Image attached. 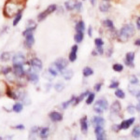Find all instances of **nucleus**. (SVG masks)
<instances>
[{
  "label": "nucleus",
  "mask_w": 140,
  "mask_h": 140,
  "mask_svg": "<svg viewBox=\"0 0 140 140\" xmlns=\"http://www.w3.org/2000/svg\"><path fill=\"white\" fill-rule=\"evenodd\" d=\"M134 27L133 26V24H125L118 33V39L121 42H126L131 36H134Z\"/></svg>",
  "instance_id": "f257e3e1"
},
{
  "label": "nucleus",
  "mask_w": 140,
  "mask_h": 140,
  "mask_svg": "<svg viewBox=\"0 0 140 140\" xmlns=\"http://www.w3.org/2000/svg\"><path fill=\"white\" fill-rule=\"evenodd\" d=\"M108 108V103L105 98H100L93 106V110L98 114H101Z\"/></svg>",
  "instance_id": "f03ea898"
},
{
  "label": "nucleus",
  "mask_w": 140,
  "mask_h": 140,
  "mask_svg": "<svg viewBox=\"0 0 140 140\" xmlns=\"http://www.w3.org/2000/svg\"><path fill=\"white\" fill-rule=\"evenodd\" d=\"M23 63H25V57L21 53H16L12 57L13 66H21Z\"/></svg>",
  "instance_id": "7ed1b4c3"
},
{
  "label": "nucleus",
  "mask_w": 140,
  "mask_h": 140,
  "mask_svg": "<svg viewBox=\"0 0 140 140\" xmlns=\"http://www.w3.org/2000/svg\"><path fill=\"white\" fill-rule=\"evenodd\" d=\"M54 64H55V66L57 67V69L59 70V72H61L62 70L66 69V68L67 67L68 62H67V60L64 59V58H59V59H57L54 62Z\"/></svg>",
  "instance_id": "20e7f679"
},
{
  "label": "nucleus",
  "mask_w": 140,
  "mask_h": 140,
  "mask_svg": "<svg viewBox=\"0 0 140 140\" xmlns=\"http://www.w3.org/2000/svg\"><path fill=\"white\" fill-rule=\"evenodd\" d=\"M31 66H32V69L35 70L36 72H38V71H40L43 67V64H42V62H41L40 59H38V58H34V59L31 60V63H30Z\"/></svg>",
  "instance_id": "39448f33"
},
{
  "label": "nucleus",
  "mask_w": 140,
  "mask_h": 140,
  "mask_svg": "<svg viewBox=\"0 0 140 140\" xmlns=\"http://www.w3.org/2000/svg\"><path fill=\"white\" fill-rule=\"evenodd\" d=\"M94 134H95L96 139L98 140H104L106 138V134H105V130L103 126H95Z\"/></svg>",
  "instance_id": "423d86ee"
},
{
  "label": "nucleus",
  "mask_w": 140,
  "mask_h": 140,
  "mask_svg": "<svg viewBox=\"0 0 140 140\" xmlns=\"http://www.w3.org/2000/svg\"><path fill=\"white\" fill-rule=\"evenodd\" d=\"M13 73L15 74V76L21 79L23 77H24V75L26 74L25 71L23 70V66H13Z\"/></svg>",
  "instance_id": "0eeeda50"
},
{
  "label": "nucleus",
  "mask_w": 140,
  "mask_h": 140,
  "mask_svg": "<svg viewBox=\"0 0 140 140\" xmlns=\"http://www.w3.org/2000/svg\"><path fill=\"white\" fill-rule=\"evenodd\" d=\"M134 120H136L134 119V117H132L131 119L126 120V121H123L119 125V129L120 130H122V129L126 130V129H128V128H130L132 124L134 122Z\"/></svg>",
  "instance_id": "6e6552de"
},
{
  "label": "nucleus",
  "mask_w": 140,
  "mask_h": 140,
  "mask_svg": "<svg viewBox=\"0 0 140 140\" xmlns=\"http://www.w3.org/2000/svg\"><path fill=\"white\" fill-rule=\"evenodd\" d=\"M49 117L53 122H59V121H61L62 120H63V115L60 112H57V111H52V112H51Z\"/></svg>",
  "instance_id": "1a4fd4ad"
},
{
  "label": "nucleus",
  "mask_w": 140,
  "mask_h": 140,
  "mask_svg": "<svg viewBox=\"0 0 140 140\" xmlns=\"http://www.w3.org/2000/svg\"><path fill=\"white\" fill-rule=\"evenodd\" d=\"M25 37V40H24V45H25V47L27 48V49H30V48H32L33 45L35 44V37H34V35L30 34L28 35V36H24Z\"/></svg>",
  "instance_id": "9d476101"
},
{
  "label": "nucleus",
  "mask_w": 140,
  "mask_h": 140,
  "mask_svg": "<svg viewBox=\"0 0 140 140\" xmlns=\"http://www.w3.org/2000/svg\"><path fill=\"white\" fill-rule=\"evenodd\" d=\"M134 52H127L125 55V64L128 66L133 67L134 66Z\"/></svg>",
  "instance_id": "9b49d317"
},
{
  "label": "nucleus",
  "mask_w": 140,
  "mask_h": 140,
  "mask_svg": "<svg viewBox=\"0 0 140 140\" xmlns=\"http://www.w3.org/2000/svg\"><path fill=\"white\" fill-rule=\"evenodd\" d=\"M61 74L62 76H63V78H64L66 80H70V79H72L73 76H74V72H73L72 69H64L61 71Z\"/></svg>",
  "instance_id": "f8f14e48"
},
{
  "label": "nucleus",
  "mask_w": 140,
  "mask_h": 140,
  "mask_svg": "<svg viewBox=\"0 0 140 140\" xmlns=\"http://www.w3.org/2000/svg\"><path fill=\"white\" fill-rule=\"evenodd\" d=\"M28 74V79L32 83H37L38 82V75L37 72H36L35 70L31 69L29 72L27 73Z\"/></svg>",
  "instance_id": "ddd939ff"
},
{
  "label": "nucleus",
  "mask_w": 140,
  "mask_h": 140,
  "mask_svg": "<svg viewBox=\"0 0 140 140\" xmlns=\"http://www.w3.org/2000/svg\"><path fill=\"white\" fill-rule=\"evenodd\" d=\"M78 45H73L72 48H71V51L69 53V56H68V59L70 62H75L77 60V52H78Z\"/></svg>",
  "instance_id": "4468645a"
},
{
  "label": "nucleus",
  "mask_w": 140,
  "mask_h": 140,
  "mask_svg": "<svg viewBox=\"0 0 140 140\" xmlns=\"http://www.w3.org/2000/svg\"><path fill=\"white\" fill-rule=\"evenodd\" d=\"M78 3L77 0H67L64 2V7L67 10H73V9H76V5Z\"/></svg>",
  "instance_id": "2eb2a0df"
},
{
  "label": "nucleus",
  "mask_w": 140,
  "mask_h": 140,
  "mask_svg": "<svg viewBox=\"0 0 140 140\" xmlns=\"http://www.w3.org/2000/svg\"><path fill=\"white\" fill-rule=\"evenodd\" d=\"M80 128H81V131H82L84 134H87V132H88V119H87V117L86 116L83 117L82 119L80 120Z\"/></svg>",
  "instance_id": "dca6fc26"
},
{
  "label": "nucleus",
  "mask_w": 140,
  "mask_h": 140,
  "mask_svg": "<svg viewBox=\"0 0 140 140\" xmlns=\"http://www.w3.org/2000/svg\"><path fill=\"white\" fill-rule=\"evenodd\" d=\"M121 105L119 101H115L114 103L111 106V112L115 113V114H118V113L121 111Z\"/></svg>",
  "instance_id": "f3484780"
},
{
  "label": "nucleus",
  "mask_w": 140,
  "mask_h": 140,
  "mask_svg": "<svg viewBox=\"0 0 140 140\" xmlns=\"http://www.w3.org/2000/svg\"><path fill=\"white\" fill-rule=\"evenodd\" d=\"M110 4L107 2V1H103L101 4L99 5V9L101 12H107L108 10H109V9H110Z\"/></svg>",
  "instance_id": "a211bd4d"
},
{
  "label": "nucleus",
  "mask_w": 140,
  "mask_h": 140,
  "mask_svg": "<svg viewBox=\"0 0 140 140\" xmlns=\"http://www.w3.org/2000/svg\"><path fill=\"white\" fill-rule=\"evenodd\" d=\"M93 123L95 126H103L105 124V120L103 119L102 117H99V116L93 117Z\"/></svg>",
  "instance_id": "6ab92c4d"
},
{
  "label": "nucleus",
  "mask_w": 140,
  "mask_h": 140,
  "mask_svg": "<svg viewBox=\"0 0 140 140\" xmlns=\"http://www.w3.org/2000/svg\"><path fill=\"white\" fill-rule=\"evenodd\" d=\"M49 134H50V129L48 127H44L39 130V136H40V138H42V139L48 138Z\"/></svg>",
  "instance_id": "aec40b11"
},
{
  "label": "nucleus",
  "mask_w": 140,
  "mask_h": 140,
  "mask_svg": "<svg viewBox=\"0 0 140 140\" xmlns=\"http://www.w3.org/2000/svg\"><path fill=\"white\" fill-rule=\"evenodd\" d=\"M75 29H76V32H84L85 30V23L83 21H79L76 23V26H75Z\"/></svg>",
  "instance_id": "412c9836"
},
{
  "label": "nucleus",
  "mask_w": 140,
  "mask_h": 140,
  "mask_svg": "<svg viewBox=\"0 0 140 140\" xmlns=\"http://www.w3.org/2000/svg\"><path fill=\"white\" fill-rule=\"evenodd\" d=\"M0 59L2 62H9L11 59V54L10 52H8V51H5L3 52L1 55H0Z\"/></svg>",
  "instance_id": "4be33fe9"
},
{
  "label": "nucleus",
  "mask_w": 140,
  "mask_h": 140,
  "mask_svg": "<svg viewBox=\"0 0 140 140\" xmlns=\"http://www.w3.org/2000/svg\"><path fill=\"white\" fill-rule=\"evenodd\" d=\"M21 17H23V12L21 11H19V12L17 13V14L15 15V17H14V20H13V26H16L18 24V23H20V21L21 20Z\"/></svg>",
  "instance_id": "5701e85b"
},
{
  "label": "nucleus",
  "mask_w": 140,
  "mask_h": 140,
  "mask_svg": "<svg viewBox=\"0 0 140 140\" xmlns=\"http://www.w3.org/2000/svg\"><path fill=\"white\" fill-rule=\"evenodd\" d=\"M84 38V34L83 32H77L76 35L74 36V39L77 43H80Z\"/></svg>",
  "instance_id": "b1692460"
},
{
  "label": "nucleus",
  "mask_w": 140,
  "mask_h": 140,
  "mask_svg": "<svg viewBox=\"0 0 140 140\" xmlns=\"http://www.w3.org/2000/svg\"><path fill=\"white\" fill-rule=\"evenodd\" d=\"M48 71H49L50 73H51V75H52L53 77H56L58 75V72H59V70L57 69V67L55 66V64H51V66L49 67V69H48Z\"/></svg>",
  "instance_id": "393cba45"
},
{
  "label": "nucleus",
  "mask_w": 140,
  "mask_h": 140,
  "mask_svg": "<svg viewBox=\"0 0 140 140\" xmlns=\"http://www.w3.org/2000/svg\"><path fill=\"white\" fill-rule=\"evenodd\" d=\"M26 28H28V29H31V30H36V23L35 21H33V20H29V21L26 23Z\"/></svg>",
  "instance_id": "a878e982"
},
{
  "label": "nucleus",
  "mask_w": 140,
  "mask_h": 140,
  "mask_svg": "<svg viewBox=\"0 0 140 140\" xmlns=\"http://www.w3.org/2000/svg\"><path fill=\"white\" fill-rule=\"evenodd\" d=\"M82 74L84 77H90L93 74V70L91 67H89V66H86V67L83 68Z\"/></svg>",
  "instance_id": "bb28decb"
},
{
  "label": "nucleus",
  "mask_w": 140,
  "mask_h": 140,
  "mask_svg": "<svg viewBox=\"0 0 140 140\" xmlns=\"http://www.w3.org/2000/svg\"><path fill=\"white\" fill-rule=\"evenodd\" d=\"M128 90H129V91L132 93V94H133V95H136L140 89H139V88H137V87H136V85L131 84V85H129Z\"/></svg>",
  "instance_id": "cd10ccee"
},
{
  "label": "nucleus",
  "mask_w": 140,
  "mask_h": 140,
  "mask_svg": "<svg viewBox=\"0 0 140 140\" xmlns=\"http://www.w3.org/2000/svg\"><path fill=\"white\" fill-rule=\"evenodd\" d=\"M23 106L21 104V103H16V104L13 105L12 110L16 113H20L21 110H23Z\"/></svg>",
  "instance_id": "c85d7f7f"
},
{
  "label": "nucleus",
  "mask_w": 140,
  "mask_h": 140,
  "mask_svg": "<svg viewBox=\"0 0 140 140\" xmlns=\"http://www.w3.org/2000/svg\"><path fill=\"white\" fill-rule=\"evenodd\" d=\"M103 23H104V25L106 26V27H107L108 29H110V30L114 29V23H113V21H111V20H109V19L105 20V21H103Z\"/></svg>",
  "instance_id": "c756f323"
},
{
  "label": "nucleus",
  "mask_w": 140,
  "mask_h": 140,
  "mask_svg": "<svg viewBox=\"0 0 140 140\" xmlns=\"http://www.w3.org/2000/svg\"><path fill=\"white\" fill-rule=\"evenodd\" d=\"M115 95H116L118 98H120V99H124V98H125V93H124V91L121 89L116 90V91H115Z\"/></svg>",
  "instance_id": "7c9ffc66"
},
{
  "label": "nucleus",
  "mask_w": 140,
  "mask_h": 140,
  "mask_svg": "<svg viewBox=\"0 0 140 140\" xmlns=\"http://www.w3.org/2000/svg\"><path fill=\"white\" fill-rule=\"evenodd\" d=\"M132 136L136 138H139L140 137V126H136L132 132Z\"/></svg>",
  "instance_id": "2f4dec72"
},
{
  "label": "nucleus",
  "mask_w": 140,
  "mask_h": 140,
  "mask_svg": "<svg viewBox=\"0 0 140 140\" xmlns=\"http://www.w3.org/2000/svg\"><path fill=\"white\" fill-rule=\"evenodd\" d=\"M56 9H57V6H56L55 4H51L47 8L46 11L48 14H51V13H52V12H55Z\"/></svg>",
  "instance_id": "473e14b6"
},
{
  "label": "nucleus",
  "mask_w": 140,
  "mask_h": 140,
  "mask_svg": "<svg viewBox=\"0 0 140 140\" xmlns=\"http://www.w3.org/2000/svg\"><path fill=\"white\" fill-rule=\"evenodd\" d=\"M94 98H95V94H94L93 93H89V94H88V97H87V100H86V104L91 105V103L93 102Z\"/></svg>",
  "instance_id": "72a5a7b5"
},
{
  "label": "nucleus",
  "mask_w": 140,
  "mask_h": 140,
  "mask_svg": "<svg viewBox=\"0 0 140 140\" xmlns=\"http://www.w3.org/2000/svg\"><path fill=\"white\" fill-rule=\"evenodd\" d=\"M48 13H47V11L45 10V11H42V12H40L39 14L37 15V21H44L45 19L47 18V16H48Z\"/></svg>",
  "instance_id": "f704fd0d"
},
{
  "label": "nucleus",
  "mask_w": 140,
  "mask_h": 140,
  "mask_svg": "<svg viewBox=\"0 0 140 140\" xmlns=\"http://www.w3.org/2000/svg\"><path fill=\"white\" fill-rule=\"evenodd\" d=\"M54 89H55L56 91L60 93V91H62L64 89V83H62V82L56 83V84L54 85Z\"/></svg>",
  "instance_id": "c9c22d12"
},
{
  "label": "nucleus",
  "mask_w": 140,
  "mask_h": 140,
  "mask_svg": "<svg viewBox=\"0 0 140 140\" xmlns=\"http://www.w3.org/2000/svg\"><path fill=\"white\" fill-rule=\"evenodd\" d=\"M129 80H130V83H131V84H134V85L138 84V82H139V80H138V79H137V77L134 76V75H132V76H130Z\"/></svg>",
  "instance_id": "e433bc0d"
},
{
  "label": "nucleus",
  "mask_w": 140,
  "mask_h": 140,
  "mask_svg": "<svg viewBox=\"0 0 140 140\" xmlns=\"http://www.w3.org/2000/svg\"><path fill=\"white\" fill-rule=\"evenodd\" d=\"M113 70H114L115 72H121V71H122L123 70L122 64H113Z\"/></svg>",
  "instance_id": "4c0bfd02"
},
{
  "label": "nucleus",
  "mask_w": 140,
  "mask_h": 140,
  "mask_svg": "<svg viewBox=\"0 0 140 140\" xmlns=\"http://www.w3.org/2000/svg\"><path fill=\"white\" fill-rule=\"evenodd\" d=\"M43 77H44L46 79H48V80H50V81L52 80V79L54 78V77H53L52 75H51V73L48 71V70H47V71H45V73L43 74Z\"/></svg>",
  "instance_id": "58836bf2"
},
{
  "label": "nucleus",
  "mask_w": 140,
  "mask_h": 140,
  "mask_svg": "<svg viewBox=\"0 0 140 140\" xmlns=\"http://www.w3.org/2000/svg\"><path fill=\"white\" fill-rule=\"evenodd\" d=\"M94 44H95L96 47H103V45H104V41H103L102 38H95L94 39Z\"/></svg>",
  "instance_id": "ea45409f"
},
{
  "label": "nucleus",
  "mask_w": 140,
  "mask_h": 140,
  "mask_svg": "<svg viewBox=\"0 0 140 140\" xmlns=\"http://www.w3.org/2000/svg\"><path fill=\"white\" fill-rule=\"evenodd\" d=\"M73 100H74V96H73V97L71 98L70 100H68V101H66V102L63 103V104H62V107L64 108V109H66V107H67V106L73 102Z\"/></svg>",
  "instance_id": "a19ab883"
},
{
  "label": "nucleus",
  "mask_w": 140,
  "mask_h": 140,
  "mask_svg": "<svg viewBox=\"0 0 140 140\" xmlns=\"http://www.w3.org/2000/svg\"><path fill=\"white\" fill-rule=\"evenodd\" d=\"M136 108L134 107V106H129L127 107V111H128V113H130L131 115H134V113H136Z\"/></svg>",
  "instance_id": "79ce46f5"
},
{
  "label": "nucleus",
  "mask_w": 140,
  "mask_h": 140,
  "mask_svg": "<svg viewBox=\"0 0 140 140\" xmlns=\"http://www.w3.org/2000/svg\"><path fill=\"white\" fill-rule=\"evenodd\" d=\"M12 71V69H11L10 67H8V66H6V67H4L2 70H1V72L3 73V74L7 75V74H9V72H11Z\"/></svg>",
  "instance_id": "37998d69"
},
{
  "label": "nucleus",
  "mask_w": 140,
  "mask_h": 140,
  "mask_svg": "<svg viewBox=\"0 0 140 140\" xmlns=\"http://www.w3.org/2000/svg\"><path fill=\"white\" fill-rule=\"evenodd\" d=\"M39 130H40L39 127H37V126H34V127H32V129H31V134H37V132H39Z\"/></svg>",
  "instance_id": "c03bdc74"
},
{
  "label": "nucleus",
  "mask_w": 140,
  "mask_h": 140,
  "mask_svg": "<svg viewBox=\"0 0 140 140\" xmlns=\"http://www.w3.org/2000/svg\"><path fill=\"white\" fill-rule=\"evenodd\" d=\"M33 33V30H31V29H28V28H26L24 31L23 32V36H28V35H30V34H32Z\"/></svg>",
  "instance_id": "a18cd8bd"
},
{
  "label": "nucleus",
  "mask_w": 140,
  "mask_h": 140,
  "mask_svg": "<svg viewBox=\"0 0 140 140\" xmlns=\"http://www.w3.org/2000/svg\"><path fill=\"white\" fill-rule=\"evenodd\" d=\"M117 87H119V82H118V81H112L111 84L109 85V88H110V89H115V88H117Z\"/></svg>",
  "instance_id": "49530a36"
},
{
  "label": "nucleus",
  "mask_w": 140,
  "mask_h": 140,
  "mask_svg": "<svg viewBox=\"0 0 140 140\" xmlns=\"http://www.w3.org/2000/svg\"><path fill=\"white\" fill-rule=\"evenodd\" d=\"M101 87H102V83H97V84L94 85V90L96 91H99L101 90Z\"/></svg>",
  "instance_id": "de8ad7c7"
},
{
  "label": "nucleus",
  "mask_w": 140,
  "mask_h": 140,
  "mask_svg": "<svg viewBox=\"0 0 140 140\" xmlns=\"http://www.w3.org/2000/svg\"><path fill=\"white\" fill-rule=\"evenodd\" d=\"M96 51H97V53H99V54H103V53H104V50H103L102 47H96Z\"/></svg>",
  "instance_id": "09e8293b"
},
{
  "label": "nucleus",
  "mask_w": 140,
  "mask_h": 140,
  "mask_svg": "<svg viewBox=\"0 0 140 140\" xmlns=\"http://www.w3.org/2000/svg\"><path fill=\"white\" fill-rule=\"evenodd\" d=\"M14 129H18V130H23L24 129V126L23 125V124H19V125H17V126H14Z\"/></svg>",
  "instance_id": "8fccbe9b"
},
{
  "label": "nucleus",
  "mask_w": 140,
  "mask_h": 140,
  "mask_svg": "<svg viewBox=\"0 0 140 140\" xmlns=\"http://www.w3.org/2000/svg\"><path fill=\"white\" fill-rule=\"evenodd\" d=\"M81 6H82V5H81V3H79V2L77 3V5H76V9H77V10H78V11H80Z\"/></svg>",
  "instance_id": "3c124183"
},
{
  "label": "nucleus",
  "mask_w": 140,
  "mask_h": 140,
  "mask_svg": "<svg viewBox=\"0 0 140 140\" xmlns=\"http://www.w3.org/2000/svg\"><path fill=\"white\" fill-rule=\"evenodd\" d=\"M88 35H89V36H93V28L90 26L89 29H88Z\"/></svg>",
  "instance_id": "603ef678"
},
{
  "label": "nucleus",
  "mask_w": 140,
  "mask_h": 140,
  "mask_svg": "<svg viewBox=\"0 0 140 140\" xmlns=\"http://www.w3.org/2000/svg\"><path fill=\"white\" fill-rule=\"evenodd\" d=\"M136 26H137V28L140 30V17L136 20Z\"/></svg>",
  "instance_id": "864d4df0"
},
{
  "label": "nucleus",
  "mask_w": 140,
  "mask_h": 140,
  "mask_svg": "<svg viewBox=\"0 0 140 140\" xmlns=\"http://www.w3.org/2000/svg\"><path fill=\"white\" fill-rule=\"evenodd\" d=\"M134 45H136V46H140V38H138V39H136V40L134 41Z\"/></svg>",
  "instance_id": "5fc2aeb1"
},
{
  "label": "nucleus",
  "mask_w": 140,
  "mask_h": 140,
  "mask_svg": "<svg viewBox=\"0 0 140 140\" xmlns=\"http://www.w3.org/2000/svg\"><path fill=\"white\" fill-rule=\"evenodd\" d=\"M136 98H137V99H138V101H139V102H140V90H139V91H138V93H137V94H136Z\"/></svg>",
  "instance_id": "6e6d98bb"
},
{
  "label": "nucleus",
  "mask_w": 140,
  "mask_h": 140,
  "mask_svg": "<svg viewBox=\"0 0 140 140\" xmlns=\"http://www.w3.org/2000/svg\"><path fill=\"white\" fill-rule=\"evenodd\" d=\"M95 1H96V0H90V2H91V4L93 5V6H94V5H95Z\"/></svg>",
  "instance_id": "4d7b16f0"
},
{
  "label": "nucleus",
  "mask_w": 140,
  "mask_h": 140,
  "mask_svg": "<svg viewBox=\"0 0 140 140\" xmlns=\"http://www.w3.org/2000/svg\"><path fill=\"white\" fill-rule=\"evenodd\" d=\"M137 107H138V109H139V110H140V103H139V105H138V106H137Z\"/></svg>",
  "instance_id": "13d9d810"
},
{
  "label": "nucleus",
  "mask_w": 140,
  "mask_h": 140,
  "mask_svg": "<svg viewBox=\"0 0 140 140\" xmlns=\"http://www.w3.org/2000/svg\"><path fill=\"white\" fill-rule=\"evenodd\" d=\"M105 1H109V0H105Z\"/></svg>",
  "instance_id": "bf43d9fd"
}]
</instances>
